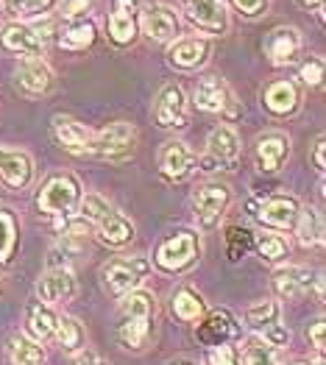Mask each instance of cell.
<instances>
[{
  "mask_svg": "<svg viewBox=\"0 0 326 365\" xmlns=\"http://www.w3.org/2000/svg\"><path fill=\"white\" fill-rule=\"evenodd\" d=\"M243 357H245V365H279L276 363V351H273V346L265 343L260 335L245 337Z\"/></svg>",
  "mask_w": 326,
  "mask_h": 365,
  "instance_id": "30",
  "label": "cell"
},
{
  "mask_svg": "<svg viewBox=\"0 0 326 365\" xmlns=\"http://www.w3.org/2000/svg\"><path fill=\"white\" fill-rule=\"evenodd\" d=\"M56 332V318L51 309H45L42 304L29 307V335L36 340H45Z\"/></svg>",
  "mask_w": 326,
  "mask_h": 365,
  "instance_id": "29",
  "label": "cell"
},
{
  "mask_svg": "<svg viewBox=\"0 0 326 365\" xmlns=\"http://www.w3.org/2000/svg\"><path fill=\"white\" fill-rule=\"evenodd\" d=\"M148 271L151 262L146 257H123V259H115L103 268V284L109 287V293L126 296L146 282Z\"/></svg>",
  "mask_w": 326,
  "mask_h": 365,
  "instance_id": "3",
  "label": "cell"
},
{
  "mask_svg": "<svg viewBox=\"0 0 326 365\" xmlns=\"http://www.w3.org/2000/svg\"><path fill=\"white\" fill-rule=\"evenodd\" d=\"M156 123L165 128H181L187 123V95L176 84L162 87L156 98Z\"/></svg>",
  "mask_w": 326,
  "mask_h": 365,
  "instance_id": "8",
  "label": "cell"
},
{
  "mask_svg": "<svg viewBox=\"0 0 326 365\" xmlns=\"http://www.w3.org/2000/svg\"><path fill=\"white\" fill-rule=\"evenodd\" d=\"M312 162H315V168L318 170H324V137H318V143H315V153H312Z\"/></svg>",
  "mask_w": 326,
  "mask_h": 365,
  "instance_id": "46",
  "label": "cell"
},
{
  "mask_svg": "<svg viewBox=\"0 0 326 365\" xmlns=\"http://www.w3.org/2000/svg\"><path fill=\"white\" fill-rule=\"evenodd\" d=\"M265 106L273 115H290L298 106V90L290 81H276L265 92Z\"/></svg>",
  "mask_w": 326,
  "mask_h": 365,
  "instance_id": "26",
  "label": "cell"
},
{
  "mask_svg": "<svg viewBox=\"0 0 326 365\" xmlns=\"http://www.w3.org/2000/svg\"><path fill=\"white\" fill-rule=\"evenodd\" d=\"M301 78H304V84H310V87L321 84V78H324V61L321 59L304 61V64H301Z\"/></svg>",
  "mask_w": 326,
  "mask_h": 365,
  "instance_id": "42",
  "label": "cell"
},
{
  "mask_svg": "<svg viewBox=\"0 0 326 365\" xmlns=\"http://www.w3.org/2000/svg\"><path fill=\"white\" fill-rule=\"evenodd\" d=\"M257 248L265 259H282L287 254V243L279 237V235H270V232H263L257 235Z\"/></svg>",
  "mask_w": 326,
  "mask_h": 365,
  "instance_id": "35",
  "label": "cell"
},
{
  "mask_svg": "<svg viewBox=\"0 0 326 365\" xmlns=\"http://www.w3.org/2000/svg\"><path fill=\"white\" fill-rule=\"evenodd\" d=\"M260 337H263L265 343H270V346L276 349V346H285V343L290 340V332H287V329H285L279 321H273V324L263 327V335H260Z\"/></svg>",
  "mask_w": 326,
  "mask_h": 365,
  "instance_id": "41",
  "label": "cell"
},
{
  "mask_svg": "<svg viewBox=\"0 0 326 365\" xmlns=\"http://www.w3.org/2000/svg\"><path fill=\"white\" fill-rule=\"evenodd\" d=\"M14 240H17V229H14L11 215L0 212V262H6V259L11 257Z\"/></svg>",
  "mask_w": 326,
  "mask_h": 365,
  "instance_id": "36",
  "label": "cell"
},
{
  "mask_svg": "<svg viewBox=\"0 0 326 365\" xmlns=\"http://www.w3.org/2000/svg\"><path fill=\"white\" fill-rule=\"evenodd\" d=\"M92 42H95V26L89 20H70V26L59 36V45L67 51H84Z\"/></svg>",
  "mask_w": 326,
  "mask_h": 365,
  "instance_id": "27",
  "label": "cell"
},
{
  "mask_svg": "<svg viewBox=\"0 0 326 365\" xmlns=\"http://www.w3.org/2000/svg\"><path fill=\"white\" fill-rule=\"evenodd\" d=\"M193 162H195L193 151L184 143H176V140L165 143L162 151H159V168L168 179H184L193 170Z\"/></svg>",
  "mask_w": 326,
  "mask_h": 365,
  "instance_id": "16",
  "label": "cell"
},
{
  "mask_svg": "<svg viewBox=\"0 0 326 365\" xmlns=\"http://www.w3.org/2000/svg\"><path fill=\"white\" fill-rule=\"evenodd\" d=\"M151 312H153V299H151L148 293H140V290L126 293V299L120 304L118 324V335L126 349H140L146 343Z\"/></svg>",
  "mask_w": 326,
  "mask_h": 365,
  "instance_id": "1",
  "label": "cell"
},
{
  "mask_svg": "<svg viewBox=\"0 0 326 365\" xmlns=\"http://www.w3.org/2000/svg\"><path fill=\"white\" fill-rule=\"evenodd\" d=\"M187 17L195 29L207 31V34H223L226 31L223 0H187Z\"/></svg>",
  "mask_w": 326,
  "mask_h": 365,
  "instance_id": "10",
  "label": "cell"
},
{
  "mask_svg": "<svg viewBox=\"0 0 326 365\" xmlns=\"http://www.w3.org/2000/svg\"><path fill=\"white\" fill-rule=\"evenodd\" d=\"M54 131H56V140L67 151L76 153H89V145H92V131L84 128L81 123H76L73 118H54Z\"/></svg>",
  "mask_w": 326,
  "mask_h": 365,
  "instance_id": "21",
  "label": "cell"
},
{
  "mask_svg": "<svg viewBox=\"0 0 326 365\" xmlns=\"http://www.w3.org/2000/svg\"><path fill=\"white\" fill-rule=\"evenodd\" d=\"M226 207H229V187L223 184L207 182L193 192V210L204 229H215Z\"/></svg>",
  "mask_w": 326,
  "mask_h": 365,
  "instance_id": "5",
  "label": "cell"
},
{
  "mask_svg": "<svg viewBox=\"0 0 326 365\" xmlns=\"http://www.w3.org/2000/svg\"><path fill=\"white\" fill-rule=\"evenodd\" d=\"M95 226H98V235L106 245H123L134 237V226L120 212H115L112 207L95 220Z\"/></svg>",
  "mask_w": 326,
  "mask_h": 365,
  "instance_id": "23",
  "label": "cell"
},
{
  "mask_svg": "<svg viewBox=\"0 0 326 365\" xmlns=\"http://www.w3.org/2000/svg\"><path fill=\"white\" fill-rule=\"evenodd\" d=\"M296 235L301 245H315L324 240V220L318 210H298Z\"/></svg>",
  "mask_w": 326,
  "mask_h": 365,
  "instance_id": "28",
  "label": "cell"
},
{
  "mask_svg": "<svg viewBox=\"0 0 326 365\" xmlns=\"http://www.w3.org/2000/svg\"><path fill=\"white\" fill-rule=\"evenodd\" d=\"M248 321L254 327H260V329L273 324V321H279V304L276 302H260V304L248 307Z\"/></svg>",
  "mask_w": 326,
  "mask_h": 365,
  "instance_id": "37",
  "label": "cell"
},
{
  "mask_svg": "<svg viewBox=\"0 0 326 365\" xmlns=\"http://www.w3.org/2000/svg\"><path fill=\"white\" fill-rule=\"evenodd\" d=\"M209 51H212V45H209V39H181L176 42L173 48H170V53H168V59L173 67H181V70H193V67H201L204 61L209 59Z\"/></svg>",
  "mask_w": 326,
  "mask_h": 365,
  "instance_id": "19",
  "label": "cell"
},
{
  "mask_svg": "<svg viewBox=\"0 0 326 365\" xmlns=\"http://www.w3.org/2000/svg\"><path fill=\"white\" fill-rule=\"evenodd\" d=\"M173 312H176L178 318H184V321H193V318H198L204 312V304H201V299L193 290H181L173 299Z\"/></svg>",
  "mask_w": 326,
  "mask_h": 365,
  "instance_id": "33",
  "label": "cell"
},
{
  "mask_svg": "<svg viewBox=\"0 0 326 365\" xmlns=\"http://www.w3.org/2000/svg\"><path fill=\"white\" fill-rule=\"evenodd\" d=\"M298 201L296 198H287V195H276L263 204L260 210V220L265 226H273V229H293L296 226V217H298Z\"/></svg>",
  "mask_w": 326,
  "mask_h": 365,
  "instance_id": "17",
  "label": "cell"
},
{
  "mask_svg": "<svg viewBox=\"0 0 326 365\" xmlns=\"http://www.w3.org/2000/svg\"><path fill=\"white\" fill-rule=\"evenodd\" d=\"M296 365H307V363H296Z\"/></svg>",
  "mask_w": 326,
  "mask_h": 365,
  "instance_id": "49",
  "label": "cell"
},
{
  "mask_svg": "<svg viewBox=\"0 0 326 365\" xmlns=\"http://www.w3.org/2000/svg\"><path fill=\"white\" fill-rule=\"evenodd\" d=\"M209 156L223 165L226 170H232L240 159V137L232 125H218L209 134Z\"/></svg>",
  "mask_w": 326,
  "mask_h": 365,
  "instance_id": "13",
  "label": "cell"
},
{
  "mask_svg": "<svg viewBox=\"0 0 326 365\" xmlns=\"http://www.w3.org/2000/svg\"><path fill=\"white\" fill-rule=\"evenodd\" d=\"M6 3L20 17H45L56 0H6Z\"/></svg>",
  "mask_w": 326,
  "mask_h": 365,
  "instance_id": "34",
  "label": "cell"
},
{
  "mask_svg": "<svg viewBox=\"0 0 326 365\" xmlns=\"http://www.w3.org/2000/svg\"><path fill=\"white\" fill-rule=\"evenodd\" d=\"M298 51H301V34L296 29L282 26V29H273L268 34L265 53L268 59H270V64H276V67L290 64V61L296 59Z\"/></svg>",
  "mask_w": 326,
  "mask_h": 365,
  "instance_id": "11",
  "label": "cell"
},
{
  "mask_svg": "<svg viewBox=\"0 0 326 365\" xmlns=\"http://www.w3.org/2000/svg\"><path fill=\"white\" fill-rule=\"evenodd\" d=\"M9 354L14 365H39L42 363V349L29 340V337H11L9 343Z\"/></svg>",
  "mask_w": 326,
  "mask_h": 365,
  "instance_id": "31",
  "label": "cell"
},
{
  "mask_svg": "<svg viewBox=\"0 0 326 365\" xmlns=\"http://www.w3.org/2000/svg\"><path fill=\"white\" fill-rule=\"evenodd\" d=\"M324 321H318V324H312V329H310V337H312V346L318 349V351H324Z\"/></svg>",
  "mask_w": 326,
  "mask_h": 365,
  "instance_id": "45",
  "label": "cell"
},
{
  "mask_svg": "<svg viewBox=\"0 0 326 365\" xmlns=\"http://www.w3.org/2000/svg\"><path fill=\"white\" fill-rule=\"evenodd\" d=\"M92 9V0H61L59 14L64 20H78Z\"/></svg>",
  "mask_w": 326,
  "mask_h": 365,
  "instance_id": "40",
  "label": "cell"
},
{
  "mask_svg": "<svg viewBox=\"0 0 326 365\" xmlns=\"http://www.w3.org/2000/svg\"><path fill=\"white\" fill-rule=\"evenodd\" d=\"M36 293L45 304H61L70 302L76 296V279L67 268H54L51 274H45L36 284Z\"/></svg>",
  "mask_w": 326,
  "mask_h": 365,
  "instance_id": "12",
  "label": "cell"
},
{
  "mask_svg": "<svg viewBox=\"0 0 326 365\" xmlns=\"http://www.w3.org/2000/svg\"><path fill=\"white\" fill-rule=\"evenodd\" d=\"M287 153H290V143H287V137H282V134H268L263 137L260 143H257V165H260V170H279L282 168V162L287 159Z\"/></svg>",
  "mask_w": 326,
  "mask_h": 365,
  "instance_id": "24",
  "label": "cell"
},
{
  "mask_svg": "<svg viewBox=\"0 0 326 365\" xmlns=\"http://www.w3.org/2000/svg\"><path fill=\"white\" fill-rule=\"evenodd\" d=\"M34 165H31L29 153L23 151H3L0 148V179L9 184L11 190H20L31 182Z\"/></svg>",
  "mask_w": 326,
  "mask_h": 365,
  "instance_id": "18",
  "label": "cell"
},
{
  "mask_svg": "<svg viewBox=\"0 0 326 365\" xmlns=\"http://www.w3.org/2000/svg\"><path fill=\"white\" fill-rule=\"evenodd\" d=\"M109 36L118 45H128L137 36V3L115 0V11L109 14Z\"/></svg>",
  "mask_w": 326,
  "mask_h": 365,
  "instance_id": "15",
  "label": "cell"
},
{
  "mask_svg": "<svg viewBox=\"0 0 326 365\" xmlns=\"http://www.w3.org/2000/svg\"><path fill=\"white\" fill-rule=\"evenodd\" d=\"M51 78H54L51 76V67L39 59V56H26V59L17 64V81H20V87L34 92V95L48 90L51 87Z\"/></svg>",
  "mask_w": 326,
  "mask_h": 365,
  "instance_id": "22",
  "label": "cell"
},
{
  "mask_svg": "<svg viewBox=\"0 0 326 365\" xmlns=\"http://www.w3.org/2000/svg\"><path fill=\"white\" fill-rule=\"evenodd\" d=\"M39 212L54 215V217H70L76 212V207L81 204V190H78V182L73 176H54L51 182L42 187L39 198Z\"/></svg>",
  "mask_w": 326,
  "mask_h": 365,
  "instance_id": "2",
  "label": "cell"
},
{
  "mask_svg": "<svg viewBox=\"0 0 326 365\" xmlns=\"http://www.w3.org/2000/svg\"><path fill=\"white\" fill-rule=\"evenodd\" d=\"M304 9H321L324 6V0H298Z\"/></svg>",
  "mask_w": 326,
  "mask_h": 365,
  "instance_id": "47",
  "label": "cell"
},
{
  "mask_svg": "<svg viewBox=\"0 0 326 365\" xmlns=\"http://www.w3.org/2000/svg\"><path fill=\"white\" fill-rule=\"evenodd\" d=\"M226 240H229V257L240 259L248 251V245H251V232L248 229H240V226H232L229 235H226Z\"/></svg>",
  "mask_w": 326,
  "mask_h": 365,
  "instance_id": "38",
  "label": "cell"
},
{
  "mask_svg": "<svg viewBox=\"0 0 326 365\" xmlns=\"http://www.w3.org/2000/svg\"><path fill=\"white\" fill-rule=\"evenodd\" d=\"M209 365H240V363H238L235 349L223 343V346H215V349L209 351Z\"/></svg>",
  "mask_w": 326,
  "mask_h": 365,
  "instance_id": "43",
  "label": "cell"
},
{
  "mask_svg": "<svg viewBox=\"0 0 326 365\" xmlns=\"http://www.w3.org/2000/svg\"><path fill=\"white\" fill-rule=\"evenodd\" d=\"M134 151V128L128 123H112L101 134H92L89 153L103 156V159H126Z\"/></svg>",
  "mask_w": 326,
  "mask_h": 365,
  "instance_id": "4",
  "label": "cell"
},
{
  "mask_svg": "<svg viewBox=\"0 0 326 365\" xmlns=\"http://www.w3.org/2000/svg\"><path fill=\"white\" fill-rule=\"evenodd\" d=\"M193 101L204 112H235V95L218 76L201 78L195 92H193Z\"/></svg>",
  "mask_w": 326,
  "mask_h": 365,
  "instance_id": "7",
  "label": "cell"
},
{
  "mask_svg": "<svg viewBox=\"0 0 326 365\" xmlns=\"http://www.w3.org/2000/svg\"><path fill=\"white\" fill-rule=\"evenodd\" d=\"M56 337H59V343L67 351H76L84 343V329H81V324L76 318H59L56 321Z\"/></svg>",
  "mask_w": 326,
  "mask_h": 365,
  "instance_id": "32",
  "label": "cell"
},
{
  "mask_svg": "<svg viewBox=\"0 0 326 365\" xmlns=\"http://www.w3.org/2000/svg\"><path fill=\"white\" fill-rule=\"evenodd\" d=\"M235 335V324L229 318V312H212L207 321L198 327V340L204 346H223L229 337Z\"/></svg>",
  "mask_w": 326,
  "mask_h": 365,
  "instance_id": "25",
  "label": "cell"
},
{
  "mask_svg": "<svg viewBox=\"0 0 326 365\" xmlns=\"http://www.w3.org/2000/svg\"><path fill=\"white\" fill-rule=\"evenodd\" d=\"M106 210H109V204H106L101 195H87V198L81 201V217H84L87 223H95Z\"/></svg>",
  "mask_w": 326,
  "mask_h": 365,
  "instance_id": "39",
  "label": "cell"
},
{
  "mask_svg": "<svg viewBox=\"0 0 326 365\" xmlns=\"http://www.w3.org/2000/svg\"><path fill=\"white\" fill-rule=\"evenodd\" d=\"M3 45L14 53H26V56H42V39L34 34L29 23H11L3 29Z\"/></svg>",
  "mask_w": 326,
  "mask_h": 365,
  "instance_id": "20",
  "label": "cell"
},
{
  "mask_svg": "<svg viewBox=\"0 0 326 365\" xmlns=\"http://www.w3.org/2000/svg\"><path fill=\"white\" fill-rule=\"evenodd\" d=\"M195 254H198V240H195V235H190V232H178L173 237H168L165 243L159 245V251H156V265L162 268V271H184L187 265H193V259H195Z\"/></svg>",
  "mask_w": 326,
  "mask_h": 365,
  "instance_id": "6",
  "label": "cell"
},
{
  "mask_svg": "<svg viewBox=\"0 0 326 365\" xmlns=\"http://www.w3.org/2000/svg\"><path fill=\"white\" fill-rule=\"evenodd\" d=\"M76 365H95V360H92V357H89V354H81V357H78V360H76Z\"/></svg>",
  "mask_w": 326,
  "mask_h": 365,
  "instance_id": "48",
  "label": "cell"
},
{
  "mask_svg": "<svg viewBox=\"0 0 326 365\" xmlns=\"http://www.w3.org/2000/svg\"><path fill=\"white\" fill-rule=\"evenodd\" d=\"M312 282H315L312 274H310L307 268H296V265L279 268V271L273 274V287H276V293H279L282 299H287V302H296L304 293H310Z\"/></svg>",
  "mask_w": 326,
  "mask_h": 365,
  "instance_id": "14",
  "label": "cell"
},
{
  "mask_svg": "<svg viewBox=\"0 0 326 365\" xmlns=\"http://www.w3.org/2000/svg\"><path fill=\"white\" fill-rule=\"evenodd\" d=\"M232 3H235V9H238L240 14H248V17L260 14L263 6H265V0H232Z\"/></svg>",
  "mask_w": 326,
  "mask_h": 365,
  "instance_id": "44",
  "label": "cell"
},
{
  "mask_svg": "<svg viewBox=\"0 0 326 365\" xmlns=\"http://www.w3.org/2000/svg\"><path fill=\"white\" fill-rule=\"evenodd\" d=\"M143 31L156 42H170L178 36L181 26H178V17L173 9L153 3V6H146V11H143Z\"/></svg>",
  "mask_w": 326,
  "mask_h": 365,
  "instance_id": "9",
  "label": "cell"
}]
</instances>
